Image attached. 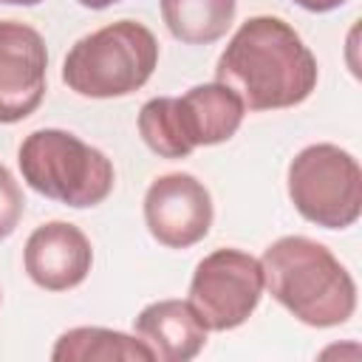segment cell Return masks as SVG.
<instances>
[{
  "label": "cell",
  "mask_w": 362,
  "mask_h": 362,
  "mask_svg": "<svg viewBox=\"0 0 362 362\" xmlns=\"http://www.w3.org/2000/svg\"><path fill=\"white\" fill-rule=\"evenodd\" d=\"M54 362H153V351L130 334L99 328V325H79L59 334L51 351Z\"/></svg>",
  "instance_id": "12"
},
{
  "label": "cell",
  "mask_w": 362,
  "mask_h": 362,
  "mask_svg": "<svg viewBox=\"0 0 362 362\" xmlns=\"http://www.w3.org/2000/svg\"><path fill=\"white\" fill-rule=\"evenodd\" d=\"M25 274L45 291H68L76 288L90 266L93 249L88 235L68 221H48L37 226L23 249Z\"/></svg>",
  "instance_id": "9"
},
{
  "label": "cell",
  "mask_w": 362,
  "mask_h": 362,
  "mask_svg": "<svg viewBox=\"0 0 362 362\" xmlns=\"http://www.w3.org/2000/svg\"><path fill=\"white\" fill-rule=\"evenodd\" d=\"M3 6H40L42 0H0Z\"/></svg>",
  "instance_id": "18"
},
{
  "label": "cell",
  "mask_w": 362,
  "mask_h": 362,
  "mask_svg": "<svg viewBox=\"0 0 362 362\" xmlns=\"http://www.w3.org/2000/svg\"><path fill=\"white\" fill-rule=\"evenodd\" d=\"M288 198L294 209L325 229H348L362 212L359 161L331 141L303 147L288 164Z\"/></svg>",
  "instance_id": "5"
},
{
  "label": "cell",
  "mask_w": 362,
  "mask_h": 362,
  "mask_svg": "<svg viewBox=\"0 0 362 362\" xmlns=\"http://www.w3.org/2000/svg\"><path fill=\"white\" fill-rule=\"evenodd\" d=\"M243 113L246 107L238 93L221 82H204L189 88L184 96H175V116L192 150L229 141L238 133Z\"/></svg>",
  "instance_id": "11"
},
{
  "label": "cell",
  "mask_w": 362,
  "mask_h": 362,
  "mask_svg": "<svg viewBox=\"0 0 362 362\" xmlns=\"http://www.w3.org/2000/svg\"><path fill=\"white\" fill-rule=\"evenodd\" d=\"M23 209H25L23 189H20L17 178L11 175V170L6 164H0V240H6L17 229Z\"/></svg>",
  "instance_id": "15"
},
{
  "label": "cell",
  "mask_w": 362,
  "mask_h": 362,
  "mask_svg": "<svg viewBox=\"0 0 362 362\" xmlns=\"http://www.w3.org/2000/svg\"><path fill=\"white\" fill-rule=\"evenodd\" d=\"M48 51L37 28L0 20V124L28 119L45 96Z\"/></svg>",
  "instance_id": "8"
},
{
  "label": "cell",
  "mask_w": 362,
  "mask_h": 362,
  "mask_svg": "<svg viewBox=\"0 0 362 362\" xmlns=\"http://www.w3.org/2000/svg\"><path fill=\"white\" fill-rule=\"evenodd\" d=\"M136 337L158 362H189L206 345V325L187 300H156L133 322Z\"/></svg>",
  "instance_id": "10"
},
{
  "label": "cell",
  "mask_w": 362,
  "mask_h": 362,
  "mask_svg": "<svg viewBox=\"0 0 362 362\" xmlns=\"http://www.w3.org/2000/svg\"><path fill=\"white\" fill-rule=\"evenodd\" d=\"M139 133L161 158H187L192 153L175 116V96H156L144 102L139 110Z\"/></svg>",
  "instance_id": "14"
},
{
  "label": "cell",
  "mask_w": 362,
  "mask_h": 362,
  "mask_svg": "<svg viewBox=\"0 0 362 362\" xmlns=\"http://www.w3.org/2000/svg\"><path fill=\"white\" fill-rule=\"evenodd\" d=\"M212 195L189 173H164L144 192V223L167 249H189L209 235Z\"/></svg>",
  "instance_id": "7"
},
{
  "label": "cell",
  "mask_w": 362,
  "mask_h": 362,
  "mask_svg": "<svg viewBox=\"0 0 362 362\" xmlns=\"http://www.w3.org/2000/svg\"><path fill=\"white\" fill-rule=\"evenodd\" d=\"M300 8L305 11H314V14H322V11H334L339 6H345L348 0H294Z\"/></svg>",
  "instance_id": "16"
},
{
  "label": "cell",
  "mask_w": 362,
  "mask_h": 362,
  "mask_svg": "<svg viewBox=\"0 0 362 362\" xmlns=\"http://www.w3.org/2000/svg\"><path fill=\"white\" fill-rule=\"evenodd\" d=\"M317 59L303 37L272 14L240 23L215 65V82L238 93L249 110H283L317 88Z\"/></svg>",
  "instance_id": "1"
},
{
  "label": "cell",
  "mask_w": 362,
  "mask_h": 362,
  "mask_svg": "<svg viewBox=\"0 0 362 362\" xmlns=\"http://www.w3.org/2000/svg\"><path fill=\"white\" fill-rule=\"evenodd\" d=\"M0 303H3V291H0Z\"/></svg>",
  "instance_id": "19"
},
{
  "label": "cell",
  "mask_w": 362,
  "mask_h": 362,
  "mask_svg": "<svg viewBox=\"0 0 362 362\" xmlns=\"http://www.w3.org/2000/svg\"><path fill=\"white\" fill-rule=\"evenodd\" d=\"M79 6H85V8H93V11H102V8H107V6H113V3H119V0H76Z\"/></svg>",
  "instance_id": "17"
},
{
  "label": "cell",
  "mask_w": 362,
  "mask_h": 362,
  "mask_svg": "<svg viewBox=\"0 0 362 362\" xmlns=\"http://www.w3.org/2000/svg\"><path fill=\"white\" fill-rule=\"evenodd\" d=\"M156 65V34L136 20H116L71 45L62 62V82L85 99H119L144 88Z\"/></svg>",
  "instance_id": "3"
},
{
  "label": "cell",
  "mask_w": 362,
  "mask_h": 362,
  "mask_svg": "<svg viewBox=\"0 0 362 362\" xmlns=\"http://www.w3.org/2000/svg\"><path fill=\"white\" fill-rule=\"evenodd\" d=\"M17 164L34 192L74 209L102 204L116 181L113 161L99 147L59 127L28 133L17 150Z\"/></svg>",
  "instance_id": "4"
},
{
  "label": "cell",
  "mask_w": 362,
  "mask_h": 362,
  "mask_svg": "<svg viewBox=\"0 0 362 362\" xmlns=\"http://www.w3.org/2000/svg\"><path fill=\"white\" fill-rule=\"evenodd\" d=\"M263 288L303 325L334 328L356 311V283L334 252L305 235H283L266 246Z\"/></svg>",
  "instance_id": "2"
},
{
  "label": "cell",
  "mask_w": 362,
  "mask_h": 362,
  "mask_svg": "<svg viewBox=\"0 0 362 362\" xmlns=\"http://www.w3.org/2000/svg\"><path fill=\"white\" fill-rule=\"evenodd\" d=\"M263 297V266L240 249H215L192 272L189 305L206 331H232L243 325Z\"/></svg>",
  "instance_id": "6"
},
{
  "label": "cell",
  "mask_w": 362,
  "mask_h": 362,
  "mask_svg": "<svg viewBox=\"0 0 362 362\" xmlns=\"http://www.w3.org/2000/svg\"><path fill=\"white\" fill-rule=\"evenodd\" d=\"M167 31L187 45L218 42L235 23L238 0H158Z\"/></svg>",
  "instance_id": "13"
}]
</instances>
